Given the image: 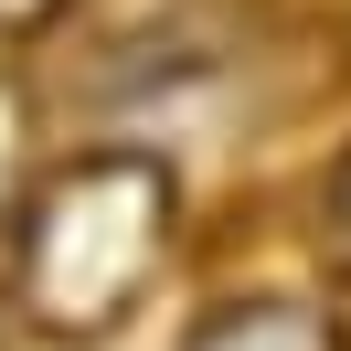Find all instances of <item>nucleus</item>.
Listing matches in <instances>:
<instances>
[{"label":"nucleus","instance_id":"obj_1","mask_svg":"<svg viewBox=\"0 0 351 351\" xmlns=\"http://www.w3.org/2000/svg\"><path fill=\"white\" fill-rule=\"evenodd\" d=\"M181 245V192L149 149H86L43 171L11 213V319L43 341H107L138 319Z\"/></svg>","mask_w":351,"mask_h":351},{"label":"nucleus","instance_id":"obj_2","mask_svg":"<svg viewBox=\"0 0 351 351\" xmlns=\"http://www.w3.org/2000/svg\"><path fill=\"white\" fill-rule=\"evenodd\" d=\"M181 351H351V341L319 298H223V308L192 319Z\"/></svg>","mask_w":351,"mask_h":351},{"label":"nucleus","instance_id":"obj_3","mask_svg":"<svg viewBox=\"0 0 351 351\" xmlns=\"http://www.w3.org/2000/svg\"><path fill=\"white\" fill-rule=\"evenodd\" d=\"M319 256H330V277H351V149L319 181Z\"/></svg>","mask_w":351,"mask_h":351},{"label":"nucleus","instance_id":"obj_4","mask_svg":"<svg viewBox=\"0 0 351 351\" xmlns=\"http://www.w3.org/2000/svg\"><path fill=\"white\" fill-rule=\"evenodd\" d=\"M22 160H32V107H22V86L0 75V213H11V192H22Z\"/></svg>","mask_w":351,"mask_h":351},{"label":"nucleus","instance_id":"obj_5","mask_svg":"<svg viewBox=\"0 0 351 351\" xmlns=\"http://www.w3.org/2000/svg\"><path fill=\"white\" fill-rule=\"evenodd\" d=\"M64 0H0V43H22V32H53Z\"/></svg>","mask_w":351,"mask_h":351},{"label":"nucleus","instance_id":"obj_6","mask_svg":"<svg viewBox=\"0 0 351 351\" xmlns=\"http://www.w3.org/2000/svg\"><path fill=\"white\" fill-rule=\"evenodd\" d=\"M0 330H11V298H0Z\"/></svg>","mask_w":351,"mask_h":351}]
</instances>
